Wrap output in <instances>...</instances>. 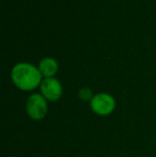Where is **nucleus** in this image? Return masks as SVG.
<instances>
[{
  "mask_svg": "<svg viewBox=\"0 0 156 157\" xmlns=\"http://www.w3.org/2000/svg\"><path fill=\"white\" fill-rule=\"evenodd\" d=\"M91 110L101 117H107L113 112L116 108V99L108 93H97L90 101Z\"/></svg>",
  "mask_w": 156,
  "mask_h": 157,
  "instance_id": "3",
  "label": "nucleus"
},
{
  "mask_svg": "<svg viewBox=\"0 0 156 157\" xmlns=\"http://www.w3.org/2000/svg\"><path fill=\"white\" fill-rule=\"evenodd\" d=\"M40 88H41L42 95L47 101H56L62 95V86H61L60 81L54 77L43 79Z\"/></svg>",
  "mask_w": 156,
  "mask_h": 157,
  "instance_id": "4",
  "label": "nucleus"
},
{
  "mask_svg": "<svg viewBox=\"0 0 156 157\" xmlns=\"http://www.w3.org/2000/svg\"><path fill=\"white\" fill-rule=\"evenodd\" d=\"M78 96L81 101H91V99L93 98L94 95H93V92H92V90L90 89V88H81L78 92Z\"/></svg>",
  "mask_w": 156,
  "mask_h": 157,
  "instance_id": "6",
  "label": "nucleus"
},
{
  "mask_svg": "<svg viewBox=\"0 0 156 157\" xmlns=\"http://www.w3.org/2000/svg\"><path fill=\"white\" fill-rule=\"evenodd\" d=\"M48 106L47 99L42 94H31L26 101V111L29 118L34 121H40L44 119L47 114Z\"/></svg>",
  "mask_w": 156,
  "mask_h": 157,
  "instance_id": "2",
  "label": "nucleus"
},
{
  "mask_svg": "<svg viewBox=\"0 0 156 157\" xmlns=\"http://www.w3.org/2000/svg\"><path fill=\"white\" fill-rule=\"evenodd\" d=\"M39 70L45 78L52 77L58 71V63L54 58H45L40 62Z\"/></svg>",
  "mask_w": 156,
  "mask_h": 157,
  "instance_id": "5",
  "label": "nucleus"
},
{
  "mask_svg": "<svg viewBox=\"0 0 156 157\" xmlns=\"http://www.w3.org/2000/svg\"><path fill=\"white\" fill-rule=\"evenodd\" d=\"M11 77L18 89L31 91L41 86L42 74L39 68L29 63H18L13 67Z\"/></svg>",
  "mask_w": 156,
  "mask_h": 157,
  "instance_id": "1",
  "label": "nucleus"
}]
</instances>
